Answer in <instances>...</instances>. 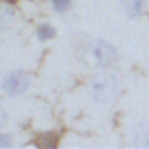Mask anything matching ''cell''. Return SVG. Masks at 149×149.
Here are the masks:
<instances>
[{
	"instance_id": "52a82bcc",
	"label": "cell",
	"mask_w": 149,
	"mask_h": 149,
	"mask_svg": "<svg viewBox=\"0 0 149 149\" xmlns=\"http://www.w3.org/2000/svg\"><path fill=\"white\" fill-rule=\"evenodd\" d=\"M6 2H9V4H11V2H14V0H6Z\"/></svg>"
},
{
	"instance_id": "277c9868",
	"label": "cell",
	"mask_w": 149,
	"mask_h": 149,
	"mask_svg": "<svg viewBox=\"0 0 149 149\" xmlns=\"http://www.w3.org/2000/svg\"><path fill=\"white\" fill-rule=\"evenodd\" d=\"M144 2L146 0H123V6H125V11L130 16H137V14H140V11L144 7Z\"/></svg>"
},
{
	"instance_id": "5b68a950",
	"label": "cell",
	"mask_w": 149,
	"mask_h": 149,
	"mask_svg": "<svg viewBox=\"0 0 149 149\" xmlns=\"http://www.w3.org/2000/svg\"><path fill=\"white\" fill-rule=\"evenodd\" d=\"M51 37H54V30H53L49 25H42V26L39 28V39L47 40V39H51Z\"/></svg>"
},
{
	"instance_id": "3957f363",
	"label": "cell",
	"mask_w": 149,
	"mask_h": 149,
	"mask_svg": "<svg viewBox=\"0 0 149 149\" xmlns=\"http://www.w3.org/2000/svg\"><path fill=\"white\" fill-rule=\"evenodd\" d=\"M91 54H93L95 61H97L100 67H107V65H111V63L116 60V51H114V47H111L107 42H102V40L93 44Z\"/></svg>"
},
{
	"instance_id": "7a4b0ae2",
	"label": "cell",
	"mask_w": 149,
	"mask_h": 149,
	"mask_svg": "<svg viewBox=\"0 0 149 149\" xmlns=\"http://www.w3.org/2000/svg\"><path fill=\"white\" fill-rule=\"evenodd\" d=\"M28 84H30L28 76L21 70H14V72L7 74L4 79V90L9 95H21L28 88Z\"/></svg>"
},
{
	"instance_id": "6da1fadb",
	"label": "cell",
	"mask_w": 149,
	"mask_h": 149,
	"mask_svg": "<svg viewBox=\"0 0 149 149\" xmlns=\"http://www.w3.org/2000/svg\"><path fill=\"white\" fill-rule=\"evenodd\" d=\"M91 93H93V98L102 102V104H107L111 100L116 98V95L119 93V84L116 81V77H111V76H102V77H97L91 84Z\"/></svg>"
},
{
	"instance_id": "8992f818",
	"label": "cell",
	"mask_w": 149,
	"mask_h": 149,
	"mask_svg": "<svg viewBox=\"0 0 149 149\" xmlns=\"http://www.w3.org/2000/svg\"><path fill=\"white\" fill-rule=\"evenodd\" d=\"M51 4H53V7L56 9V11H65L68 6H70V0H51Z\"/></svg>"
}]
</instances>
